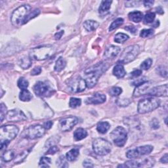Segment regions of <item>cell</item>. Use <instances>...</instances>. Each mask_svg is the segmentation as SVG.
Segmentation results:
<instances>
[{"label":"cell","mask_w":168,"mask_h":168,"mask_svg":"<svg viewBox=\"0 0 168 168\" xmlns=\"http://www.w3.org/2000/svg\"><path fill=\"white\" fill-rule=\"evenodd\" d=\"M106 66L104 63H99L96 65L90 67L84 72V79L87 87L92 88L95 86L103 74L107 70Z\"/></svg>","instance_id":"1"},{"label":"cell","mask_w":168,"mask_h":168,"mask_svg":"<svg viewBox=\"0 0 168 168\" xmlns=\"http://www.w3.org/2000/svg\"><path fill=\"white\" fill-rule=\"evenodd\" d=\"M55 51V47L51 45L39 46L30 50V57L34 60H44L54 55Z\"/></svg>","instance_id":"2"},{"label":"cell","mask_w":168,"mask_h":168,"mask_svg":"<svg viewBox=\"0 0 168 168\" xmlns=\"http://www.w3.org/2000/svg\"><path fill=\"white\" fill-rule=\"evenodd\" d=\"M32 8L29 5H23L18 7L13 12L11 17V21L13 25L15 26H18L23 25V22L29 14Z\"/></svg>","instance_id":"3"},{"label":"cell","mask_w":168,"mask_h":168,"mask_svg":"<svg viewBox=\"0 0 168 168\" xmlns=\"http://www.w3.org/2000/svg\"><path fill=\"white\" fill-rule=\"evenodd\" d=\"M160 104V100L155 97H150L140 100L138 104V112L146 114L158 109Z\"/></svg>","instance_id":"4"},{"label":"cell","mask_w":168,"mask_h":168,"mask_svg":"<svg viewBox=\"0 0 168 168\" xmlns=\"http://www.w3.org/2000/svg\"><path fill=\"white\" fill-rule=\"evenodd\" d=\"M93 149L99 156H105L110 152L112 145L108 140L102 138H97L93 142Z\"/></svg>","instance_id":"5"},{"label":"cell","mask_w":168,"mask_h":168,"mask_svg":"<svg viewBox=\"0 0 168 168\" xmlns=\"http://www.w3.org/2000/svg\"><path fill=\"white\" fill-rule=\"evenodd\" d=\"M140 53V48L138 45H133L127 47L121 54L119 62L123 64L130 63L135 60Z\"/></svg>","instance_id":"6"},{"label":"cell","mask_w":168,"mask_h":168,"mask_svg":"<svg viewBox=\"0 0 168 168\" xmlns=\"http://www.w3.org/2000/svg\"><path fill=\"white\" fill-rule=\"evenodd\" d=\"M19 130L16 125H3L0 129V142L9 143L18 135Z\"/></svg>","instance_id":"7"},{"label":"cell","mask_w":168,"mask_h":168,"mask_svg":"<svg viewBox=\"0 0 168 168\" xmlns=\"http://www.w3.org/2000/svg\"><path fill=\"white\" fill-rule=\"evenodd\" d=\"M112 142L117 146L122 147L125 145L127 140V133L123 127L118 126L110 134Z\"/></svg>","instance_id":"8"},{"label":"cell","mask_w":168,"mask_h":168,"mask_svg":"<svg viewBox=\"0 0 168 168\" xmlns=\"http://www.w3.org/2000/svg\"><path fill=\"white\" fill-rule=\"evenodd\" d=\"M45 133V129L43 126L41 125H34L26 128L22 133L21 136L23 138L28 139H36L43 136Z\"/></svg>","instance_id":"9"},{"label":"cell","mask_w":168,"mask_h":168,"mask_svg":"<svg viewBox=\"0 0 168 168\" xmlns=\"http://www.w3.org/2000/svg\"><path fill=\"white\" fill-rule=\"evenodd\" d=\"M155 160L152 157L146 158L144 159L132 160L127 161L124 165H119L118 167H151L154 165Z\"/></svg>","instance_id":"10"},{"label":"cell","mask_w":168,"mask_h":168,"mask_svg":"<svg viewBox=\"0 0 168 168\" xmlns=\"http://www.w3.org/2000/svg\"><path fill=\"white\" fill-rule=\"evenodd\" d=\"M153 146L150 145L139 146L136 149L127 151L126 153V156L130 159H135L150 154L153 150Z\"/></svg>","instance_id":"11"},{"label":"cell","mask_w":168,"mask_h":168,"mask_svg":"<svg viewBox=\"0 0 168 168\" xmlns=\"http://www.w3.org/2000/svg\"><path fill=\"white\" fill-rule=\"evenodd\" d=\"M78 122V118L76 116H68L59 121V128L63 132L70 131Z\"/></svg>","instance_id":"12"},{"label":"cell","mask_w":168,"mask_h":168,"mask_svg":"<svg viewBox=\"0 0 168 168\" xmlns=\"http://www.w3.org/2000/svg\"><path fill=\"white\" fill-rule=\"evenodd\" d=\"M68 87L69 90L73 93H80L85 89L87 85L85 79L78 76L72 79L69 82Z\"/></svg>","instance_id":"13"},{"label":"cell","mask_w":168,"mask_h":168,"mask_svg":"<svg viewBox=\"0 0 168 168\" xmlns=\"http://www.w3.org/2000/svg\"><path fill=\"white\" fill-rule=\"evenodd\" d=\"M33 92L38 97H48L51 95L53 89L47 84L38 82L33 86Z\"/></svg>","instance_id":"14"},{"label":"cell","mask_w":168,"mask_h":168,"mask_svg":"<svg viewBox=\"0 0 168 168\" xmlns=\"http://www.w3.org/2000/svg\"><path fill=\"white\" fill-rule=\"evenodd\" d=\"M6 119L9 122H21L27 120L24 112L18 109H13L9 111L6 115Z\"/></svg>","instance_id":"15"},{"label":"cell","mask_w":168,"mask_h":168,"mask_svg":"<svg viewBox=\"0 0 168 168\" xmlns=\"http://www.w3.org/2000/svg\"><path fill=\"white\" fill-rule=\"evenodd\" d=\"M147 95L154 97H167V84L152 87Z\"/></svg>","instance_id":"16"},{"label":"cell","mask_w":168,"mask_h":168,"mask_svg":"<svg viewBox=\"0 0 168 168\" xmlns=\"http://www.w3.org/2000/svg\"><path fill=\"white\" fill-rule=\"evenodd\" d=\"M151 85V82H145L143 84L137 86L136 89L133 92V96L135 97H138L142 95H147L148 92L150 89V87Z\"/></svg>","instance_id":"17"},{"label":"cell","mask_w":168,"mask_h":168,"mask_svg":"<svg viewBox=\"0 0 168 168\" xmlns=\"http://www.w3.org/2000/svg\"><path fill=\"white\" fill-rule=\"evenodd\" d=\"M120 52V48L118 46L111 45L107 49L104 53V58L106 60H112L114 58H116L119 53Z\"/></svg>","instance_id":"18"},{"label":"cell","mask_w":168,"mask_h":168,"mask_svg":"<svg viewBox=\"0 0 168 168\" xmlns=\"http://www.w3.org/2000/svg\"><path fill=\"white\" fill-rule=\"evenodd\" d=\"M106 97L104 95L99 93H95L94 95L86 100L87 104H102L106 101Z\"/></svg>","instance_id":"19"},{"label":"cell","mask_w":168,"mask_h":168,"mask_svg":"<svg viewBox=\"0 0 168 168\" xmlns=\"http://www.w3.org/2000/svg\"><path fill=\"white\" fill-rule=\"evenodd\" d=\"M18 64L23 69H28L32 66V59L28 56L20 57L18 60Z\"/></svg>","instance_id":"20"},{"label":"cell","mask_w":168,"mask_h":168,"mask_svg":"<svg viewBox=\"0 0 168 168\" xmlns=\"http://www.w3.org/2000/svg\"><path fill=\"white\" fill-rule=\"evenodd\" d=\"M126 72L124 69V67L122 64H118L114 66L113 69V74L117 78H122L125 76Z\"/></svg>","instance_id":"21"},{"label":"cell","mask_w":168,"mask_h":168,"mask_svg":"<svg viewBox=\"0 0 168 168\" xmlns=\"http://www.w3.org/2000/svg\"><path fill=\"white\" fill-rule=\"evenodd\" d=\"M99 26V23L95 21L88 20L84 23V27L87 32H92L95 30Z\"/></svg>","instance_id":"22"},{"label":"cell","mask_w":168,"mask_h":168,"mask_svg":"<svg viewBox=\"0 0 168 168\" xmlns=\"http://www.w3.org/2000/svg\"><path fill=\"white\" fill-rule=\"evenodd\" d=\"M112 1H103L100 3L99 9V12L100 15H106L110 9Z\"/></svg>","instance_id":"23"},{"label":"cell","mask_w":168,"mask_h":168,"mask_svg":"<svg viewBox=\"0 0 168 168\" xmlns=\"http://www.w3.org/2000/svg\"><path fill=\"white\" fill-rule=\"evenodd\" d=\"M128 17L130 21L134 23H139L142 21L143 15L140 11H133V12L130 13Z\"/></svg>","instance_id":"24"},{"label":"cell","mask_w":168,"mask_h":168,"mask_svg":"<svg viewBox=\"0 0 168 168\" xmlns=\"http://www.w3.org/2000/svg\"><path fill=\"white\" fill-rule=\"evenodd\" d=\"M79 154V150L78 148H74V149H71L69 152H67L66 154V158L70 162H73L75 161L78 157Z\"/></svg>","instance_id":"25"},{"label":"cell","mask_w":168,"mask_h":168,"mask_svg":"<svg viewBox=\"0 0 168 168\" xmlns=\"http://www.w3.org/2000/svg\"><path fill=\"white\" fill-rule=\"evenodd\" d=\"M87 136V132L83 128L77 129L74 133V138L76 140H81Z\"/></svg>","instance_id":"26"},{"label":"cell","mask_w":168,"mask_h":168,"mask_svg":"<svg viewBox=\"0 0 168 168\" xmlns=\"http://www.w3.org/2000/svg\"><path fill=\"white\" fill-rule=\"evenodd\" d=\"M110 125L109 122H100L98 123L97 125V130L99 133L104 134L110 129Z\"/></svg>","instance_id":"27"},{"label":"cell","mask_w":168,"mask_h":168,"mask_svg":"<svg viewBox=\"0 0 168 168\" xmlns=\"http://www.w3.org/2000/svg\"><path fill=\"white\" fill-rule=\"evenodd\" d=\"M66 66V60L63 57H60L56 61L54 69L56 72H60L64 69Z\"/></svg>","instance_id":"28"},{"label":"cell","mask_w":168,"mask_h":168,"mask_svg":"<svg viewBox=\"0 0 168 168\" xmlns=\"http://www.w3.org/2000/svg\"><path fill=\"white\" fill-rule=\"evenodd\" d=\"M19 98L21 100L24 102H28L32 99V95L31 93L27 89H23L20 93Z\"/></svg>","instance_id":"29"},{"label":"cell","mask_w":168,"mask_h":168,"mask_svg":"<svg viewBox=\"0 0 168 168\" xmlns=\"http://www.w3.org/2000/svg\"><path fill=\"white\" fill-rule=\"evenodd\" d=\"M15 151L13 150H9L5 152L2 155V160L5 162H9L11 161L13 159L15 158Z\"/></svg>","instance_id":"30"},{"label":"cell","mask_w":168,"mask_h":168,"mask_svg":"<svg viewBox=\"0 0 168 168\" xmlns=\"http://www.w3.org/2000/svg\"><path fill=\"white\" fill-rule=\"evenodd\" d=\"M32 149H28V150H24V152H23L21 154H18V155L15 158V164H18V163H21L27 157V156L29 154L30 152L31 151Z\"/></svg>","instance_id":"31"},{"label":"cell","mask_w":168,"mask_h":168,"mask_svg":"<svg viewBox=\"0 0 168 168\" xmlns=\"http://www.w3.org/2000/svg\"><path fill=\"white\" fill-rule=\"evenodd\" d=\"M129 39V36L124 33H118L114 38V41L118 43H122L127 41Z\"/></svg>","instance_id":"32"},{"label":"cell","mask_w":168,"mask_h":168,"mask_svg":"<svg viewBox=\"0 0 168 168\" xmlns=\"http://www.w3.org/2000/svg\"><path fill=\"white\" fill-rule=\"evenodd\" d=\"M124 23V19L122 18H118L115 21H114L113 23L110 24L109 27V31L111 32L114 29L117 28L120 26L122 25Z\"/></svg>","instance_id":"33"},{"label":"cell","mask_w":168,"mask_h":168,"mask_svg":"<svg viewBox=\"0 0 168 168\" xmlns=\"http://www.w3.org/2000/svg\"><path fill=\"white\" fill-rule=\"evenodd\" d=\"M17 85L19 88L23 90V89H27L29 84H28V82L24 78H20L18 80Z\"/></svg>","instance_id":"34"},{"label":"cell","mask_w":168,"mask_h":168,"mask_svg":"<svg viewBox=\"0 0 168 168\" xmlns=\"http://www.w3.org/2000/svg\"><path fill=\"white\" fill-rule=\"evenodd\" d=\"M39 13H40V11L38 9H36L35 10H33V11H31L30 13V14L27 17H26V18H25V20L24 21L23 24H26V23H28L29 21H30L31 19H32L33 18H35L36 17H37L39 14Z\"/></svg>","instance_id":"35"},{"label":"cell","mask_w":168,"mask_h":168,"mask_svg":"<svg viewBox=\"0 0 168 168\" xmlns=\"http://www.w3.org/2000/svg\"><path fill=\"white\" fill-rule=\"evenodd\" d=\"M155 17H156V15L154 13L150 12V13H146L145 16V18H144L145 23V24H150V23H153L154 21V19H155Z\"/></svg>","instance_id":"36"},{"label":"cell","mask_w":168,"mask_h":168,"mask_svg":"<svg viewBox=\"0 0 168 168\" xmlns=\"http://www.w3.org/2000/svg\"><path fill=\"white\" fill-rule=\"evenodd\" d=\"M81 104H82L81 99H78V98H74V97H72L70 99L69 105L72 109L77 108V107L81 105Z\"/></svg>","instance_id":"37"},{"label":"cell","mask_w":168,"mask_h":168,"mask_svg":"<svg viewBox=\"0 0 168 168\" xmlns=\"http://www.w3.org/2000/svg\"><path fill=\"white\" fill-rule=\"evenodd\" d=\"M152 64V59H151L150 58H149L145 60L144 61L141 63V64L140 65V67L142 70H148L150 68Z\"/></svg>","instance_id":"38"},{"label":"cell","mask_w":168,"mask_h":168,"mask_svg":"<svg viewBox=\"0 0 168 168\" xmlns=\"http://www.w3.org/2000/svg\"><path fill=\"white\" fill-rule=\"evenodd\" d=\"M51 160L48 157H42L39 160V165L42 167H49Z\"/></svg>","instance_id":"39"},{"label":"cell","mask_w":168,"mask_h":168,"mask_svg":"<svg viewBox=\"0 0 168 168\" xmlns=\"http://www.w3.org/2000/svg\"><path fill=\"white\" fill-rule=\"evenodd\" d=\"M109 93L111 96L116 97L120 95L122 93V89L119 87H113L110 89Z\"/></svg>","instance_id":"40"},{"label":"cell","mask_w":168,"mask_h":168,"mask_svg":"<svg viewBox=\"0 0 168 168\" xmlns=\"http://www.w3.org/2000/svg\"><path fill=\"white\" fill-rule=\"evenodd\" d=\"M66 159L63 156H60L59 158L57 160V165L59 167H69V164H67Z\"/></svg>","instance_id":"41"},{"label":"cell","mask_w":168,"mask_h":168,"mask_svg":"<svg viewBox=\"0 0 168 168\" xmlns=\"http://www.w3.org/2000/svg\"><path fill=\"white\" fill-rule=\"evenodd\" d=\"M156 70L161 76L164 77V78L167 77V70L166 67L164 66H160L158 67Z\"/></svg>","instance_id":"42"},{"label":"cell","mask_w":168,"mask_h":168,"mask_svg":"<svg viewBox=\"0 0 168 168\" xmlns=\"http://www.w3.org/2000/svg\"><path fill=\"white\" fill-rule=\"evenodd\" d=\"M154 30L152 29H144L140 33V36L141 38H147L153 35Z\"/></svg>","instance_id":"43"},{"label":"cell","mask_w":168,"mask_h":168,"mask_svg":"<svg viewBox=\"0 0 168 168\" xmlns=\"http://www.w3.org/2000/svg\"><path fill=\"white\" fill-rule=\"evenodd\" d=\"M130 100L129 99H118L116 100V103L118 106H128L129 104L130 103Z\"/></svg>","instance_id":"44"},{"label":"cell","mask_w":168,"mask_h":168,"mask_svg":"<svg viewBox=\"0 0 168 168\" xmlns=\"http://www.w3.org/2000/svg\"><path fill=\"white\" fill-rule=\"evenodd\" d=\"M150 126L152 129L157 130L160 127V124L156 118H153L150 122Z\"/></svg>","instance_id":"45"},{"label":"cell","mask_w":168,"mask_h":168,"mask_svg":"<svg viewBox=\"0 0 168 168\" xmlns=\"http://www.w3.org/2000/svg\"><path fill=\"white\" fill-rule=\"evenodd\" d=\"M8 114V110H7V107L3 104H1V122H3V120L5 118V116Z\"/></svg>","instance_id":"46"},{"label":"cell","mask_w":168,"mask_h":168,"mask_svg":"<svg viewBox=\"0 0 168 168\" xmlns=\"http://www.w3.org/2000/svg\"><path fill=\"white\" fill-rule=\"evenodd\" d=\"M59 151V148L57 146H51L47 151L46 154H54Z\"/></svg>","instance_id":"47"},{"label":"cell","mask_w":168,"mask_h":168,"mask_svg":"<svg viewBox=\"0 0 168 168\" xmlns=\"http://www.w3.org/2000/svg\"><path fill=\"white\" fill-rule=\"evenodd\" d=\"M141 74H142V70H135L133 71L130 74V77L131 78H136L140 76L141 75Z\"/></svg>","instance_id":"48"},{"label":"cell","mask_w":168,"mask_h":168,"mask_svg":"<svg viewBox=\"0 0 168 168\" xmlns=\"http://www.w3.org/2000/svg\"><path fill=\"white\" fill-rule=\"evenodd\" d=\"M41 72H42L41 67L37 66V67H35L34 69H33V70L31 71V75H32V76L39 75Z\"/></svg>","instance_id":"49"},{"label":"cell","mask_w":168,"mask_h":168,"mask_svg":"<svg viewBox=\"0 0 168 168\" xmlns=\"http://www.w3.org/2000/svg\"><path fill=\"white\" fill-rule=\"evenodd\" d=\"M147 80L145 79V78H141V79H137V80H135V81H134L132 84L133 85H135V86H139L140 85V84H143L144 82H146Z\"/></svg>","instance_id":"50"},{"label":"cell","mask_w":168,"mask_h":168,"mask_svg":"<svg viewBox=\"0 0 168 168\" xmlns=\"http://www.w3.org/2000/svg\"><path fill=\"white\" fill-rule=\"evenodd\" d=\"M83 165L85 167H92L94 166L93 162L90 160H85V161H84Z\"/></svg>","instance_id":"51"},{"label":"cell","mask_w":168,"mask_h":168,"mask_svg":"<svg viewBox=\"0 0 168 168\" xmlns=\"http://www.w3.org/2000/svg\"><path fill=\"white\" fill-rule=\"evenodd\" d=\"M125 29L132 33H135V32H137V28L134 26H128L125 27Z\"/></svg>","instance_id":"52"},{"label":"cell","mask_w":168,"mask_h":168,"mask_svg":"<svg viewBox=\"0 0 168 168\" xmlns=\"http://www.w3.org/2000/svg\"><path fill=\"white\" fill-rule=\"evenodd\" d=\"M139 3V2H136V1H130V2H127L125 3V6L126 7H134L136 6V5H137V3Z\"/></svg>","instance_id":"53"},{"label":"cell","mask_w":168,"mask_h":168,"mask_svg":"<svg viewBox=\"0 0 168 168\" xmlns=\"http://www.w3.org/2000/svg\"><path fill=\"white\" fill-rule=\"evenodd\" d=\"M52 125H53V122H51V121H48V122H45L43 127H45V130H49L52 127Z\"/></svg>","instance_id":"54"},{"label":"cell","mask_w":168,"mask_h":168,"mask_svg":"<svg viewBox=\"0 0 168 168\" xmlns=\"http://www.w3.org/2000/svg\"><path fill=\"white\" fill-rule=\"evenodd\" d=\"M145 8H150V7L154 4V1H144L143 2Z\"/></svg>","instance_id":"55"},{"label":"cell","mask_w":168,"mask_h":168,"mask_svg":"<svg viewBox=\"0 0 168 168\" xmlns=\"http://www.w3.org/2000/svg\"><path fill=\"white\" fill-rule=\"evenodd\" d=\"M160 162L164 164H167L168 162V156L167 154H165V155L160 159Z\"/></svg>","instance_id":"56"},{"label":"cell","mask_w":168,"mask_h":168,"mask_svg":"<svg viewBox=\"0 0 168 168\" xmlns=\"http://www.w3.org/2000/svg\"><path fill=\"white\" fill-rule=\"evenodd\" d=\"M64 34V31H60V32H58V33H56V34L55 35V39H57V40H58V39H59L60 38H61L62 37V36Z\"/></svg>","instance_id":"57"},{"label":"cell","mask_w":168,"mask_h":168,"mask_svg":"<svg viewBox=\"0 0 168 168\" xmlns=\"http://www.w3.org/2000/svg\"><path fill=\"white\" fill-rule=\"evenodd\" d=\"M156 11L157 13H160V14H162V13H164V11H163V9H162V8H160V7H159V8H156Z\"/></svg>","instance_id":"58"},{"label":"cell","mask_w":168,"mask_h":168,"mask_svg":"<svg viewBox=\"0 0 168 168\" xmlns=\"http://www.w3.org/2000/svg\"><path fill=\"white\" fill-rule=\"evenodd\" d=\"M165 124L167 125V118L165 120Z\"/></svg>","instance_id":"59"}]
</instances>
